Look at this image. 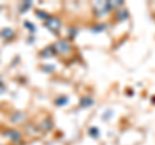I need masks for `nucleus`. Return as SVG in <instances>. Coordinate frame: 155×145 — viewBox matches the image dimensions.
<instances>
[{
	"label": "nucleus",
	"instance_id": "obj_4",
	"mask_svg": "<svg viewBox=\"0 0 155 145\" xmlns=\"http://www.w3.org/2000/svg\"><path fill=\"white\" fill-rule=\"evenodd\" d=\"M4 135H7V136L9 139H12L13 141H19V140H21V133L14 131V130H12V131H7V133H4Z\"/></svg>",
	"mask_w": 155,
	"mask_h": 145
},
{
	"label": "nucleus",
	"instance_id": "obj_8",
	"mask_svg": "<svg viewBox=\"0 0 155 145\" xmlns=\"http://www.w3.org/2000/svg\"><path fill=\"white\" fill-rule=\"evenodd\" d=\"M104 29H106V25H105V23H101V25H100V26H98V25H97L96 27H93V29H92V31H93V32L96 34L97 31H98V32H100V31H102V30H104Z\"/></svg>",
	"mask_w": 155,
	"mask_h": 145
},
{
	"label": "nucleus",
	"instance_id": "obj_3",
	"mask_svg": "<svg viewBox=\"0 0 155 145\" xmlns=\"http://www.w3.org/2000/svg\"><path fill=\"white\" fill-rule=\"evenodd\" d=\"M94 104V100L91 97V96H84L80 101V108H89Z\"/></svg>",
	"mask_w": 155,
	"mask_h": 145
},
{
	"label": "nucleus",
	"instance_id": "obj_2",
	"mask_svg": "<svg viewBox=\"0 0 155 145\" xmlns=\"http://www.w3.org/2000/svg\"><path fill=\"white\" fill-rule=\"evenodd\" d=\"M53 48H54L56 53H58V55H67L71 51V44L67 40H58L53 46Z\"/></svg>",
	"mask_w": 155,
	"mask_h": 145
},
{
	"label": "nucleus",
	"instance_id": "obj_9",
	"mask_svg": "<svg viewBox=\"0 0 155 145\" xmlns=\"http://www.w3.org/2000/svg\"><path fill=\"white\" fill-rule=\"evenodd\" d=\"M25 27H27L31 31V34H34V31H35V27H34V25H31L30 21H25Z\"/></svg>",
	"mask_w": 155,
	"mask_h": 145
},
{
	"label": "nucleus",
	"instance_id": "obj_6",
	"mask_svg": "<svg viewBox=\"0 0 155 145\" xmlns=\"http://www.w3.org/2000/svg\"><path fill=\"white\" fill-rule=\"evenodd\" d=\"M54 103L57 106H65L69 104V97H67V96H60V97L56 99Z\"/></svg>",
	"mask_w": 155,
	"mask_h": 145
},
{
	"label": "nucleus",
	"instance_id": "obj_10",
	"mask_svg": "<svg viewBox=\"0 0 155 145\" xmlns=\"http://www.w3.org/2000/svg\"><path fill=\"white\" fill-rule=\"evenodd\" d=\"M36 16L40 17V18H45V20H47V18H49V16H48L47 13H43V11H38L36 12Z\"/></svg>",
	"mask_w": 155,
	"mask_h": 145
},
{
	"label": "nucleus",
	"instance_id": "obj_7",
	"mask_svg": "<svg viewBox=\"0 0 155 145\" xmlns=\"http://www.w3.org/2000/svg\"><path fill=\"white\" fill-rule=\"evenodd\" d=\"M88 133L91 135L92 137H94V139H97V137H100V135H101V132H100V130L97 128V127H91L89 130H88Z\"/></svg>",
	"mask_w": 155,
	"mask_h": 145
},
{
	"label": "nucleus",
	"instance_id": "obj_1",
	"mask_svg": "<svg viewBox=\"0 0 155 145\" xmlns=\"http://www.w3.org/2000/svg\"><path fill=\"white\" fill-rule=\"evenodd\" d=\"M44 26L48 29V30H51L53 34H57L61 30V20L57 18V17H51L49 16V18L45 20Z\"/></svg>",
	"mask_w": 155,
	"mask_h": 145
},
{
	"label": "nucleus",
	"instance_id": "obj_5",
	"mask_svg": "<svg viewBox=\"0 0 155 145\" xmlns=\"http://www.w3.org/2000/svg\"><path fill=\"white\" fill-rule=\"evenodd\" d=\"M2 36L4 38V39H12V38H14V31L12 30V29H4V30L2 31Z\"/></svg>",
	"mask_w": 155,
	"mask_h": 145
}]
</instances>
